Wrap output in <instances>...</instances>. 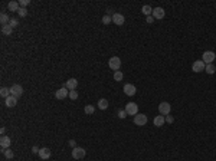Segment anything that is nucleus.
<instances>
[{"instance_id":"26","label":"nucleus","mask_w":216,"mask_h":161,"mask_svg":"<svg viewBox=\"0 0 216 161\" xmlns=\"http://www.w3.org/2000/svg\"><path fill=\"white\" fill-rule=\"evenodd\" d=\"M17 15L20 16V17H26V16H28V10H26V7H19Z\"/></svg>"},{"instance_id":"17","label":"nucleus","mask_w":216,"mask_h":161,"mask_svg":"<svg viewBox=\"0 0 216 161\" xmlns=\"http://www.w3.org/2000/svg\"><path fill=\"white\" fill-rule=\"evenodd\" d=\"M153 122H154V125H156V127H163V124L166 122L164 115H157V117L153 119Z\"/></svg>"},{"instance_id":"11","label":"nucleus","mask_w":216,"mask_h":161,"mask_svg":"<svg viewBox=\"0 0 216 161\" xmlns=\"http://www.w3.org/2000/svg\"><path fill=\"white\" fill-rule=\"evenodd\" d=\"M66 96H69V92H68V89L65 88H61V89H58L56 92H55V98L56 99H64V98H66Z\"/></svg>"},{"instance_id":"28","label":"nucleus","mask_w":216,"mask_h":161,"mask_svg":"<svg viewBox=\"0 0 216 161\" xmlns=\"http://www.w3.org/2000/svg\"><path fill=\"white\" fill-rule=\"evenodd\" d=\"M94 111H95V108H94L92 105H86L85 107V114L86 115H92Z\"/></svg>"},{"instance_id":"36","label":"nucleus","mask_w":216,"mask_h":161,"mask_svg":"<svg viewBox=\"0 0 216 161\" xmlns=\"http://www.w3.org/2000/svg\"><path fill=\"white\" fill-rule=\"evenodd\" d=\"M39 150H40L39 147H36V145L32 147V153H33V154H39Z\"/></svg>"},{"instance_id":"2","label":"nucleus","mask_w":216,"mask_h":161,"mask_svg":"<svg viewBox=\"0 0 216 161\" xmlns=\"http://www.w3.org/2000/svg\"><path fill=\"white\" fill-rule=\"evenodd\" d=\"M202 60L206 63V65H210V63H213V60L216 59V55H215V52H212V51H206V52H203V56H202Z\"/></svg>"},{"instance_id":"8","label":"nucleus","mask_w":216,"mask_h":161,"mask_svg":"<svg viewBox=\"0 0 216 161\" xmlns=\"http://www.w3.org/2000/svg\"><path fill=\"white\" fill-rule=\"evenodd\" d=\"M22 94H23V88H22L20 85L14 83V85H12V86H10V95L19 98V96H22Z\"/></svg>"},{"instance_id":"35","label":"nucleus","mask_w":216,"mask_h":161,"mask_svg":"<svg viewBox=\"0 0 216 161\" xmlns=\"http://www.w3.org/2000/svg\"><path fill=\"white\" fill-rule=\"evenodd\" d=\"M153 22H154V17H153V16H147V19H146V23L151 25Z\"/></svg>"},{"instance_id":"38","label":"nucleus","mask_w":216,"mask_h":161,"mask_svg":"<svg viewBox=\"0 0 216 161\" xmlns=\"http://www.w3.org/2000/svg\"><path fill=\"white\" fill-rule=\"evenodd\" d=\"M4 131H6V128H4V127H2V130H0V132H2V135H4Z\"/></svg>"},{"instance_id":"18","label":"nucleus","mask_w":216,"mask_h":161,"mask_svg":"<svg viewBox=\"0 0 216 161\" xmlns=\"http://www.w3.org/2000/svg\"><path fill=\"white\" fill-rule=\"evenodd\" d=\"M20 7V4H19V1H10L9 4H7V9H9V12H17Z\"/></svg>"},{"instance_id":"3","label":"nucleus","mask_w":216,"mask_h":161,"mask_svg":"<svg viewBox=\"0 0 216 161\" xmlns=\"http://www.w3.org/2000/svg\"><path fill=\"white\" fill-rule=\"evenodd\" d=\"M85 154H86V151L82 148V147H75V148H72V157H74L75 160H81V158H84Z\"/></svg>"},{"instance_id":"4","label":"nucleus","mask_w":216,"mask_h":161,"mask_svg":"<svg viewBox=\"0 0 216 161\" xmlns=\"http://www.w3.org/2000/svg\"><path fill=\"white\" fill-rule=\"evenodd\" d=\"M125 112H127V115H134L136 117L137 114H138V107H137L136 102H128L125 105Z\"/></svg>"},{"instance_id":"7","label":"nucleus","mask_w":216,"mask_h":161,"mask_svg":"<svg viewBox=\"0 0 216 161\" xmlns=\"http://www.w3.org/2000/svg\"><path fill=\"white\" fill-rule=\"evenodd\" d=\"M205 68H206V63H205L203 60H194L193 65H192V69H193V72H196V73L205 71Z\"/></svg>"},{"instance_id":"15","label":"nucleus","mask_w":216,"mask_h":161,"mask_svg":"<svg viewBox=\"0 0 216 161\" xmlns=\"http://www.w3.org/2000/svg\"><path fill=\"white\" fill-rule=\"evenodd\" d=\"M42 160H48V158H50V150L49 148H46V147H43V148H40L39 150V154H38Z\"/></svg>"},{"instance_id":"14","label":"nucleus","mask_w":216,"mask_h":161,"mask_svg":"<svg viewBox=\"0 0 216 161\" xmlns=\"http://www.w3.org/2000/svg\"><path fill=\"white\" fill-rule=\"evenodd\" d=\"M153 17L154 19H163L164 17V9L163 7H156V9H153Z\"/></svg>"},{"instance_id":"24","label":"nucleus","mask_w":216,"mask_h":161,"mask_svg":"<svg viewBox=\"0 0 216 161\" xmlns=\"http://www.w3.org/2000/svg\"><path fill=\"white\" fill-rule=\"evenodd\" d=\"M0 95H2L3 98H4V99H6L7 96L10 95V89H7V88H4V86H3V88L0 89Z\"/></svg>"},{"instance_id":"6","label":"nucleus","mask_w":216,"mask_h":161,"mask_svg":"<svg viewBox=\"0 0 216 161\" xmlns=\"http://www.w3.org/2000/svg\"><path fill=\"white\" fill-rule=\"evenodd\" d=\"M134 124L138 125V127H143V125L147 124V115L146 114H137L134 117Z\"/></svg>"},{"instance_id":"27","label":"nucleus","mask_w":216,"mask_h":161,"mask_svg":"<svg viewBox=\"0 0 216 161\" xmlns=\"http://www.w3.org/2000/svg\"><path fill=\"white\" fill-rule=\"evenodd\" d=\"M122 78H124V73H122L121 71H117V72H114V80H121Z\"/></svg>"},{"instance_id":"29","label":"nucleus","mask_w":216,"mask_h":161,"mask_svg":"<svg viewBox=\"0 0 216 161\" xmlns=\"http://www.w3.org/2000/svg\"><path fill=\"white\" fill-rule=\"evenodd\" d=\"M111 22H112V17H111L110 15H105L104 17H102V23H104V25H110Z\"/></svg>"},{"instance_id":"1","label":"nucleus","mask_w":216,"mask_h":161,"mask_svg":"<svg viewBox=\"0 0 216 161\" xmlns=\"http://www.w3.org/2000/svg\"><path fill=\"white\" fill-rule=\"evenodd\" d=\"M108 66H110V69H112L114 72L120 71V68H121V60H120V58H117V56L110 58V60H108Z\"/></svg>"},{"instance_id":"10","label":"nucleus","mask_w":216,"mask_h":161,"mask_svg":"<svg viewBox=\"0 0 216 161\" xmlns=\"http://www.w3.org/2000/svg\"><path fill=\"white\" fill-rule=\"evenodd\" d=\"M111 17H112V23H115L117 26H121V25H124V22H125V17H124V15H121V13H114Z\"/></svg>"},{"instance_id":"12","label":"nucleus","mask_w":216,"mask_h":161,"mask_svg":"<svg viewBox=\"0 0 216 161\" xmlns=\"http://www.w3.org/2000/svg\"><path fill=\"white\" fill-rule=\"evenodd\" d=\"M16 104H17V98L13 95H9L6 99H4V105H6L7 108H13Z\"/></svg>"},{"instance_id":"37","label":"nucleus","mask_w":216,"mask_h":161,"mask_svg":"<svg viewBox=\"0 0 216 161\" xmlns=\"http://www.w3.org/2000/svg\"><path fill=\"white\" fill-rule=\"evenodd\" d=\"M69 145H71L72 148H75V147H76V142H75V139H71V141H69Z\"/></svg>"},{"instance_id":"32","label":"nucleus","mask_w":216,"mask_h":161,"mask_svg":"<svg viewBox=\"0 0 216 161\" xmlns=\"http://www.w3.org/2000/svg\"><path fill=\"white\" fill-rule=\"evenodd\" d=\"M164 118H166V122H169V124H173V122H174V118H173L170 114H169V115H166Z\"/></svg>"},{"instance_id":"16","label":"nucleus","mask_w":216,"mask_h":161,"mask_svg":"<svg viewBox=\"0 0 216 161\" xmlns=\"http://www.w3.org/2000/svg\"><path fill=\"white\" fill-rule=\"evenodd\" d=\"M10 144H12V139L9 138L7 135H2V138H0V145H2V148H9Z\"/></svg>"},{"instance_id":"13","label":"nucleus","mask_w":216,"mask_h":161,"mask_svg":"<svg viewBox=\"0 0 216 161\" xmlns=\"http://www.w3.org/2000/svg\"><path fill=\"white\" fill-rule=\"evenodd\" d=\"M76 86H78V80L75 79V78L68 79V80H66V83H65V88L68 89V91H74Z\"/></svg>"},{"instance_id":"5","label":"nucleus","mask_w":216,"mask_h":161,"mask_svg":"<svg viewBox=\"0 0 216 161\" xmlns=\"http://www.w3.org/2000/svg\"><path fill=\"white\" fill-rule=\"evenodd\" d=\"M170 111H172V105L169 102H161L158 104V112L161 114V115H169L170 114Z\"/></svg>"},{"instance_id":"25","label":"nucleus","mask_w":216,"mask_h":161,"mask_svg":"<svg viewBox=\"0 0 216 161\" xmlns=\"http://www.w3.org/2000/svg\"><path fill=\"white\" fill-rule=\"evenodd\" d=\"M0 22L3 23V25H9V16L6 15V13H2V16H0Z\"/></svg>"},{"instance_id":"31","label":"nucleus","mask_w":216,"mask_h":161,"mask_svg":"<svg viewBox=\"0 0 216 161\" xmlns=\"http://www.w3.org/2000/svg\"><path fill=\"white\" fill-rule=\"evenodd\" d=\"M125 117H127V112H125V110H120V111H118V118L124 119Z\"/></svg>"},{"instance_id":"22","label":"nucleus","mask_w":216,"mask_h":161,"mask_svg":"<svg viewBox=\"0 0 216 161\" xmlns=\"http://www.w3.org/2000/svg\"><path fill=\"white\" fill-rule=\"evenodd\" d=\"M215 71H216V68H215V65H213V63L206 65V68H205V72L209 73V75H213V73H215Z\"/></svg>"},{"instance_id":"9","label":"nucleus","mask_w":216,"mask_h":161,"mask_svg":"<svg viewBox=\"0 0 216 161\" xmlns=\"http://www.w3.org/2000/svg\"><path fill=\"white\" fill-rule=\"evenodd\" d=\"M136 92H137L136 85H133V83H125L124 85V94L125 95L133 96V95H136Z\"/></svg>"},{"instance_id":"33","label":"nucleus","mask_w":216,"mask_h":161,"mask_svg":"<svg viewBox=\"0 0 216 161\" xmlns=\"http://www.w3.org/2000/svg\"><path fill=\"white\" fill-rule=\"evenodd\" d=\"M9 25H10L12 28H16V26L19 25V22H17V19H10V22H9Z\"/></svg>"},{"instance_id":"23","label":"nucleus","mask_w":216,"mask_h":161,"mask_svg":"<svg viewBox=\"0 0 216 161\" xmlns=\"http://www.w3.org/2000/svg\"><path fill=\"white\" fill-rule=\"evenodd\" d=\"M2 151H3V154H4V157H6V158H9V160H10V158H13V151H12V150H9V148H3V150H2Z\"/></svg>"},{"instance_id":"21","label":"nucleus","mask_w":216,"mask_h":161,"mask_svg":"<svg viewBox=\"0 0 216 161\" xmlns=\"http://www.w3.org/2000/svg\"><path fill=\"white\" fill-rule=\"evenodd\" d=\"M141 12H143L146 16H151V15H153V7H151V6H148V4H146V6H143V7H141Z\"/></svg>"},{"instance_id":"19","label":"nucleus","mask_w":216,"mask_h":161,"mask_svg":"<svg viewBox=\"0 0 216 161\" xmlns=\"http://www.w3.org/2000/svg\"><path fill=\"white\" fill-rule=\"evenodd\" d=\"M2 33L6 35V36H10V35L13 33V28H12L10 25H3V26H2Z\"/></svg>"},{"instance_id":"30","label":"nucleus","mask_w":216,"mask_h":161,"mask_svg":"<svg viewBox=\"0 0 216 161\" xmlns=\"http://www.w3.org/2000/svg\"><path fill=\"white\" fill-rule=\"evenodd\" d=\"M69 98H71V99H76V98H78V92H76L75 89H74V91H69Z\"/></svg>"},{"instance_id":"20","label":"nucleus","mask_w":216,"mask_h":161,"mask_svg":"<svg viewBox=\"0 0 216 161\" xmlns=\"http://www.w3.org/2000/svg\"><path fill=\"white\" fill-rule=\"evenodd\" d=\"M98 108H100V110H102V111L108 108V101L105 99V98H101L100 101H98Z\"/></svg>"},{"instance_id":"34","label":"nucleus","mask_w":216,"mask_h":161,"mask_svg":"<svg viewBox=\"0 0 216 161\" xmlns=\"http://www.w3.org/2000/svg\"><path fill=\"white\" fill-rule=\"evenodd\" d=\"M29 3H30L29 0H20V3H19V4H20V7H26Z\"/></svg>"}]
</instances>
